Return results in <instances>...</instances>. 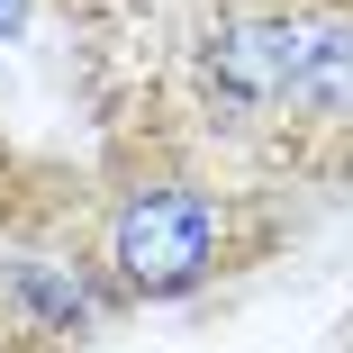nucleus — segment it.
Segmentation results:
<instances>
[{
    "label": "nucleus",
    "mask_w": 353,
    "mask_h": 353,
    "mask_svg": "<svg viewBox=\"0 0 353 353\" xmlns=\"http://www.w3.org/2000/svg\"><path fill=\"white\" fill-rule=\"evenodd\" d=\"M308 19L317 10H236L199 46V91L236 118H290L308 73Z\"/></svg>",
    "instance_id": "f257e3e1"
},
{
    "label": "nucleus",
    "mask_w": 353,
    "mask_h": 353,
    "mask_svg": "<svg viewBox=\"0 0 353 353\" xmlns=\"http://www.w3.org/2000/svg\"><path fill=\"white\" fill-rule=\"evenodd\" d=\"M109 263L127 290L145 299H172V290H199L208 263H218V208L199 190H136L109 227Z\"/></svg>",
    "instance_id": "f03ea898"
}]
</instances>
